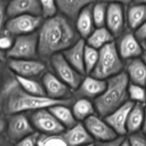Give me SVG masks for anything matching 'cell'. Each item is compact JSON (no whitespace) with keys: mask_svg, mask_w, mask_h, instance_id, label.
Listing matches in <instances>:
<instances>
[{"mask_svg":"<svg viewBox=\"0 0 146 146\" xmlns=\"http://www.w3.org/2000/svg\"><path fill=\"white\" fill-rule=\"evenodd\" d=\"M67 106H69L57 104L48 108L50 112L55 116L65 129L70 128L77 123V119L73 115L72 111Z\"/></svg>","mask_w":146,"mask_h":146,"instance_id":"d4e9b609","label":"cell"},{"mask_svg":"<svg viewBox=\"0 0 146 146\" xmlns=\"http://www.w3.org/2000/svg\"><path fill=\"white\" fill-rule=\"evenodd\" d=\"M144 46H145V48H146V40L144 41Z\"/></svg>","mask_w":146,"mask_h":146,"instance_id":"7dc6e473","label":"cell"},{"mask_svg":"<svg viewBox=\"0 0 146 146\" xmlns=\"http://www.w3.org/2000/svg\"><path fill=\"white\" fill-rule=\"evenodd\" d=\"M145 21H146V4H137L128 9L127 22L130 29H137Z\"/></svg>","mask_w":146,"mask_h":146,"instance_id":"484cf974","label":"cell"},{"mask_svg":"<svg viewBox=\"0 0 146 146\" xmlns=\"http://www.w3.org/2000/svg\"><path fill=\"white\" fill-rule=\"evenodd\" d=\"M14 41L10 34L0 36V49L2 51H8L12 46Z\"/></svg>","mask_w":146,"mask_h":146,"instance_id":"f35d334b","label":"cell"},{"mask_svg":"<svg viewBox=\"0 0 146 146\" xmlns=\"http://www.w3.org/2000/svg\"><path fill=\"white\" fill-rule=\"evenodd\" d=\"M142 59L144 61L145 64H146V51L145 52H143V54H142Z\"/></svg>","mask_w":146,"mask_h":146,"instance_id":"f6af8a7d","label":"cell"},{"mask_svg":"<svg viewBox=\"0 0 146 146\" xmlns=\"http://www.w3.org/2000/svg\"><path fill=\"white\" fill-rule=\"evenodd\" d=\"M62 135L67 145H92L94 141L84 123H77L72 127L68 128L66 132L64 131Z\"/></svg>","mask_w":146,"mask_h":146,"instance_id":"d6986e66","label":"cell"},{"mask_svg":"<svg viewBox=\"0 0 146 146\" xmlns=\"http://www.w3.org/2000/svg\"><path fill=\"white\" fill-rule=\"evenodd\" d=\"M7 14L10 18L21 14L42 16V9L39 0H11L7 4Z\"/></svg>","mask_w":146,"mask_h":146,"instance_id":"e0dca14e","label":"cell"},{"mask_svg":"<svg viewBox=\"0 0 146 146\" xmlns=\"http://www.w3.org/2000/svg\"><path fill=\"white\" fill-rule=\"evenodd\" d=\"M6 58V54L4 51L0 49V62H4Z\"/></svg>","mask_w":146,"mask_h":146,"instance_id":"ee69618b","label":"cell"},{"mask_svg":"<svg viewBox=\"0 0 146 146\" xmlns=\"http://www.w3.org/2000/svg\"><path fill=\"white\" fill-rule=\"evenodd\" d=\"M6 126V123H5V121L2 119V118H0V133L4 131V128H5Z\"/></svg>","mask_w":146,"mask_h":146,"instance_id":"7bdbcfd3","label":"cell"},{"mask_svg":"<svg viewBox=\"0 0 146 146\" xmlns=\"http://www.w3.org/2000/svg\"><path fill=\"white\" fill-rule=\"evenodd\" d=\"M123 64L114 41L99 49V56L94 69L90 75L106 80L123 71Z\"/></svg>","mask_w":146,"mask_h":146,"instance_id":"277c9868","label":"cell"},{"mask_svg":"<svg viewBox=\"0 0 146 146\" xmlns=\"http://www.w3.org/2000/svg\"><path fill=\"white\" fill-rule=\"evenodd\" d=\"M135 2L137 4H146V0H134Z\"/></svg>","mask_w":146,"mask_h":146,"instance_id":"bcb514c9","label":"cell"},{"mask_svg":"<svg viewBox=\"0 0 146 146\" xmlns=\"http://www.w3.org/2000/svg\"><path fill=\"white\" fill-rule=\"evenodd\" d=\"M107 8V3L103 1H100L93 4L92 17L96 27H104L105 25Z\"/></svg>","mask_w":146,"mask_h":146,"instance_id":"4dcf8cb0","label":"cell"},{"mask_svg":"<svg viewBox=\"0 0 146 146\" xmlns=\"http://www.w3.org/2000/svg\"><path fill=\"white\" fill-rule=\"evenodd\" d=\"M107 86V81L95 78L88 75L83 78L81 84L77 89L74 90V94L77 98H96L101 95Z\"/></svg>","mask_w":146,"mask_h":146,"instance_id":"5bb4252c","label":"cell"},{"mask_svg":"<svg viewBox=\"0 0 146 146\" xmlns=\"http://www.w3.org/2000/svg\"><path fill=\"white\" fill-rule=\"evenodd\" d=\"M145 104L135 103L129 113L126 128L128 133L137 132L142 128L144 120Z\"/></svg>","mask_w":146,"mask_h":146,"instance_id":"603a6c76","label":"cell"},{"mask_svg":"<svg viewBox=\"0 0 146 146\" xmlns=\"http://www.w3.org/2000/svg\"><path fill=\"white\" fill-rule=\"evenodd\" d=\"M129 81L127 73L123 71L107 78L105 90L94 98L93 104L100 117L104 118L127 101Z\"/></svg>","mask_w":146,"mask_h":146,"instance_id":"3957f363","label":"cell"},{"mask_svg":"<svg viewBox=\"0 0 146 146\" xmlns=\"http://www.w3.org/2000/svg\"><path fill=\"white\" fill-rule=\"evenodd\" d=\"M85 41L82 38L77 40L74 44L62 52L65 59L74 68L82 75H85L84 66V51Z\"/></svg>","mask_w":146,"mask_h":146,"instance_id":"ac0fdd59","label":"cell"},{"mask_svg":"<svg viewBox=\"0 0 146 146\" xmlns=\"http://www.w3.org/2000/svg\"><path fill=\"white\" fill-rule=\"evenodd\" d=\"M142 131L143 133L146 134V104L145 105V114H144V120H143V126H142Z\"/></svg>","mask_w":146,"mask_h":146,"instance_id":"b9f144b4","label":"cell"},{"mask_svg":"<svg viewBox=\"0 0 146 146\" xmlns=\"http://www.w3.org/2000/svg\"><path fill=\"white\" fill-rule=\"evenodd\" d=\"M135 36L139 41H145L146 40V21H145L137 29H135Z\"/></svg>","mask_w":146,"mask_h":146,"instance_id":"ab89813d","label":"cell"},{"mask_svg":"<svg viewBox=\"0 0 146 146\" xmlns=\"http://www.w3.org/2000/svg\"><path fill=\"white\" fill-rule=\"evenodd\" d=\"M40 135V133L38 131H34L29 135H26L24 138L17 143V145L21 146H33L37 145Z\"/></svg>","mask_w":146,"mask_h":146,"instance_id":"e575fe53","label":"cell"},{"mask_svg":"<svg viewBox=\"0 0 146 146\" xmlns=\"http://www.w3.org/2000/svg\"><path fill=\"white\" fill-rule=\"evenodd\" d=\"M72 111L77 121H84L96 112L94 104L90 102L88 98H79L73 102Z\"/></svg>","mask_w":146,"mask_h":146,"instance_id":"4316f807","label":"cell"},{"mask_svg":"<svg viewBox=\"0 0 146 146\" xmlns=\"http://www.w3.org/2000/svg\"><path fill=\"white\" fill-rule=\"evenodd\" d=\"M84 125L94 141H106L118 136L112 127L95 114L91 115L84 121Z\"/></svg>","mask_w":146,"mask_h":146,"instance_id":"7c38bea8","label":"cell"},{"mask_svg":"<svg viewBox=\"0 0 146 146\" xmlns=\"http://www.w3.org/2000/svg\"><path fill=\"white\" fill-rule=\"evenodd\" d=\"M14 78L15 74L6 66L4 62H0V112L2 111L3 98L7 87Z\"/></svg>","mask_w":146,"mask_h":146,"instance_id":"f1b7e54d","label":"cell"},{"mask_svg":"<svg viewBox=\"0 0 146 146\" xmlns=\"http://www.w3.org/2000/svg\"><path fill=\"white\" fill-rule=\"evenodd\" d=\"M125 67L129 81L143 86L146 85V64L142 58L129 59Z\"/></svg>","mask_w":146,"mask_h":146,"instance_id":"44dd1931","label":"cell"},{"mask_svg":"<svg viewBox=\"0 0 146 146\" xmlns=\"http://www.w3.org/2000/svg\"><path fill=\"white\" fill-rule=\"evenodd\" d=\"M49 61L54 74L72 89H77L81 84L84 75L79 73L69 64L62 52L52 56Z\"/></svg>","mask_w":146,"mask_h":146,"instance_id":"8992f818","label":"cell"},{"mask_svg":"<svg viewBox=\"0 0 146 146\" xmlns=\"http://www.w3.org/2000/svg\"><path fill=\"white\" fill-rule=\"evenodd\" d=\"M144 86L134 83H129L127 87L128 97L134 103H142L145 104L146 102V90L143 88Z\"/></svg>","mask_w":146,"mask_h":146,"instance_id":"1f68e13d","label":"cell"},{"mask_svg":"<svg viewBox=\"0 0 146 146\" xmlns=\"http://www.w3.org/2000/svg\"><path fill=\"white\" fill-rule=\"evenodd\" d=\"M114 37L107 27H96L86 39L87 45L96 49H100L108 43L114 41Z\"/></svg>","mask_w":146,"mask_h":146,"instance_id":"cb8c5ba5","label":"cell"},{"mask_svg":"<svg viewBox=\"0 0 146 146\" xmlns=\"http://www.w3.org/2000/svg\"><path fill=\"white\" fill-rule=\"evenodd\" d=\"M128 137L130 145L133 146H146V137L140 133L135 132L130 133Z\"/></svg>","mask_w":146,"mask_h":146,"instance_id":"d590c367","label":"cell"},{"mask_svg":"<svg viewBox=\"0 0 146 146\" xmlns=\"http://www.w3.org/2000/svg\"><path fill=\"white\" fill-rule=\"evenodd\" d=\"M38 145H67L62 133L60 134H44L40 133L39 137Z\"/></svg>","mask_w":146,"mask_h":146,"instance_id":"d6a6232c","label":"cell"},{"mask_svg":"<svg viewBox=\"0 0 146 146\" xmlns=\"http://www.w3.org/2000/svg\"><path fill=\"white\" fill-rule=\"evenodd\" d=\"M42 9V16L44 18H50L57 14L56 0H39Z\"/></svg>","mask_w":146,"mask_h":146,"instance_id":"836d02e7","label":"cell"},{"mask_svg":"<svg viewBox=\"0 0 146 146\" xmlns=\"http://www.w3.org/2000/svg\"><path fill=\"white\" fill-rule=\"evenodd\" d=\"M7 4L8 3L6 0H0V33L2 31L4 26L5 25L6 18L7 17Z\"/></svg>","mask_w":146,"mask_h":146,"instance_id":"74e56055","label":"cell"},{"mask_svg":"<svg viewBox=\"0 0 146 146\" xmlns=\"http://www.w3.org/2000/svg\"><path fill=\"white\" fill-rule=\"evenodd\" d=\"M117 48L122 59L129 60L137 58L143 54V48L140 41L131 32L125 33L122 36Z\"/></svg>","mask_w":146,"mask_h":146,"instance_id":"2e32d148","label":"cell"},{"mask_svg":"<svg viewBox=\"0 0 146 146\" xmlns=\"http://www.w3.org/2000/svg\"><path fill=\"white\" fill-rule=\"evenodd\" d=\"M42 22V16L21 14L11 17L5 24V28L10 35H24L37 31Z\"/></svg>","mask_w":146,"mask_h":146,"instance_id":"52a82bcc","label":"cell"},{"mask_svg":"<svg viewBox=\"0 0 146 146\" xmlns=\"http://www.w3.org/2000/svg\"><path fill=\"white\" fill-rule=\"evenodd\" d=\"M93 3L85 6L77 15L75 19V27L81 38H87L94 29L92 17Z\"/></svg>","mask_w":146,"mask_h":146,"instance_id":"ffe728a7","label":"cell"},{"mask_svg":"<svg viewBox=\"0 0 146 146\" xmlns=\"http://www.w3.org/2000/svg\"><path fill=\"white\" fill-rule=\"evenodd\" d=\"M11 58L36 59L38 58V32L17 36L12 46L7 51Z\"/></svg>","mask_w":146,"mask_h":146,"instance_id":"5b68a950","label":"cell"},{"mask_svg":"<svg viewBox=\"0 0 146 146\" xmlns=\"http://www.w3.org/2000/svg\"><path fill=\"white\" fill-rule=\"evenodd\" d=\"M134 104L133 101H127L117 109L104 117V121L112 127L118 135H125L127 133L126 124L129 113Z\"/></svg>","mask_w":146,"mask_h":146,"instance_id":"4fadbf2b","label":"cell"},{"mask_svg":"<svg viewBox=\"0 0 146 146\" xmlns=\"http://www.w3.org/2000/svg\"><path fill=\"white\" fill-rule=\"evenodd\" d=\"M7 66L15 75L35 78L42 76L47 71L46 65L36 59H19L9 58Z\"/></svg>","mask_w":146,"mask_h":146,"instance_id":"9c48e42d","label":"cell"},{"mask_svg":"<svg viewBox=\"0 0 146 146\" xmlns=\"http://www.w3.org/2000/svg\"><path fill=\"white\" fill-rule=\"evenodd\" d=\"M94 0H56L60 13L75 21L80 11L85 6L94 2Z\"/></svg>","mask_w":146,"mask_h":146,"instance_id":"7402d4cb","label":"cell"},{"mask_svg":"<svg viewBox=\"0 0 146 146\" xmlns=\"http://www.w3.org/2000/svg\"><path fill=\"white\" fill-rule=\"evenodd\" d=\"M125 137L124 135H118L117 137H116L115 138H113V139L109 140V141H96L94 143H93L92 145H104V146H119L121 145L122 143H123V140H124Z\"/></svg>","mask_w":146,"mask_h":146,"instance_id":"8d00e7d4","label":"cell"},{"mask_svg":"<svg viewBox=\"0 0 146 146\" xmlns=\"http://www.w3.org/2000/svg\"><path fill=\"white\" fill-rule=\"evenodd\" d=\"M80 38L72 20L61 13L45 19L38 31V56L44 61L49 60Z\"/></svg>","mask_w":146,"mask_h":146,"instance_id":"6da1fadb","label":"cell"},{"mask_svg":"<svg viewBox=\"0 0 146 146\" xmlns=\"http://www.w3.org/2000/svg\"><path fill=\"white\" fill-rule=\"evenodd\" d=\"M100 1L106 3H118L121 4H129L132 1V0H100Z\"/></svg>","mask_w":146,"mask_h":146,"instance_id":"60d3db41","label":"cell"},{"mask_svg":"<svg viewBox=\"0 0 146 146\" xmlns=\"http://www.w3.org/2000/svg\"><path fill=\"white\" fill-rule=\"evenodd\" d=\"M16 80L20 86L27 93L37 96H46L42 84L36 81L34 78L22 77L15 75Z\"/></svg>","mask_w":146,"mask_h":146,"instance_id":"83f0119b","label":"cell"},{"mask_svg":"<svg viewBox=\"0 0 146 146\" xmlns=\"http://www.w3.org/2000/svg\"><path fill=\"white\" fill-rule=\"evenodd\" d=\"M98 56V49H96L87 44H85L84 51V66L86 74L90 75L91 74L97 64Z\"/></svg>","mask_w":146,"mask_h":146,"instance_id":"f546056e","label":"cell"},{"mask_svg":"<svg viewBox=\"0 0 146 146\" xmlns=\"http://www.w3.org/2000/svg\"><path fill=\"white\" fill-rule=\"evenodd\" d=\"M29 121L34 129L44 134H60L65 128L48 108L36 110L30 115Z\"/></svg>","mask_w":146,"mask_h":146,"instance_id":"ba28073f","label":"cell"},{"mask_svg":"<svg viewBox=\"0 0 146 146\" xmlns=\"http://www.w3.org/2000/svg\"><path fill=\"white\" fill-rule=\"evenodd\" d=\"M42 84L46 96L50 98L56 100L72 98L73 90L52 73L46 71L42 76Z\"/></svg>","mask_w":146,"mask_h":146,"instance_id":"8fae6325","label":"cell"},{"mask_svg":"<svg viewBox=\"0 0 146 146\" xmlns=\"http://www.w3.org/2000/svg\"><path fill=\"white\" fill-rule=\"evenodd\" d=\"M105 25L114 36H117L123 33L125 26L123 4L118 3L107 4Z\"/></svg>","mask_w":146,"mask_h":146,"instance_id":"9a60e30c","label":"cell"},{"mask_svg":"<svg viewBox=\"0 0 146 146\" xmlns=\"http://www.w3.org/2000/svg\"><path fill=\"white\" fill-rule=\"evenodd\" d=\"M34 128L23 113L10 115L7 125V134L11 142L17 144L26 135L34 132Z\"/></svg>","mask_w":146,"mask_h":146,"instance_id":"30bf717a","label":"cell"},{"mask_svg":"<svg viewBox=\"0 0 146 146\" xmlns=\"http://www.w3.org/2000/svg\"><path fill=\"white\" fill-rule=\"evenodd\" d=\"M74 102L72 98L56 100L47 96H37L24 91L16 80V77L7 87L2 102V111L7 115L48 108L57 104L70 106Z\"/></svg>","mask_w":146,"mask_h":146,"instance_id":"7a4b0ae2","label":"cell"}]
</instances>
